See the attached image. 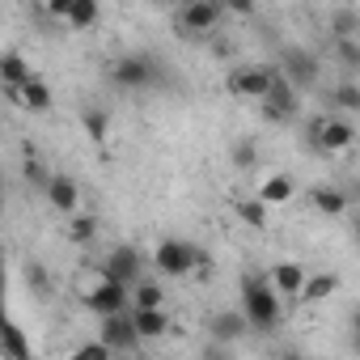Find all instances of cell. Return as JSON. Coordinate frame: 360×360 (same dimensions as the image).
Returning a JSON list of instances; mask_svg holds the SVG:
<instances>
[{"label": "cell", "mask_w": 360, "mask_h": 360, "mask_svg": "<svg viewBox=\"0 0 360 360\" xmlns=\"http://www.w3.org/2000/svg\"><path fill=\"white\" fill-rule=\"evenodd\" d=\"M242 318H246V326L250 330H276L280 326V318H284V301L271 292V284L263 280V276H242Z\"/></svg>", "instance_id": "cell-1"}, {"label": "cell", "mask_w": 360, "mask_h": 360, "mask_svg": "<svg viewBox=\"0 0 360 360\" xmlns=\"http://www.w3.org/2000/svg\"><path fill=\"white\" fill-rule=\"evenodd\" d=\"M153 263H157V271H161L165 280H187L191 271L204 267V250H200L195 242H183V238H165V242L157 246Z\"/></svg>", "instance_id": "cell-2"}, {"label": "cell", "mask_w": 360, "mask_h": 360, "mask_svg": "<svg viewBox=\"0 0 360 360\" xmlns=\"http://www.w3.org/2000/svg\"><path fill=\"white\" fill-rule=\"evenodd\" d=\"M110 85H119V89H148V85H157V77H161V64L153 60V56H144V51H127V56H119L115 64H110Z\"/></svg>", "instance_id": "cell-3"}, {"label": "cell", "mask_w": 360, "mask_h": 360, "mask_svg": "<svg viewBox=\"0 0 360 360\" xmlns=\"http://www.w3.org/2000/svg\"><path fill=\"white\" fill-rule=\"evenodd\" d=\"M305 140H309V148H318V153H347V148L356 144V127H352V119L318 115V119H309Z\"/></svg>", "instance_id": "cell-4"}, {"label": "cell", "mask_w": 360, "mask_h": 360, "mask_svg": "<svg viewBox=\"0 0 360 360\" xmlns=\"http://www.w3.org/2000/svg\"><path fill=\"white\" fill-rule=\"evenodd\" d=\"M276 85V68L267 64H246V68H233L229 77V94L233 98H246V102H263Z\"/></svg>", "instance_id": "cell-5"}, {"label": "cell", "mask_w": 360, "mask_h": 360, "mask_svg": "<svg viewBox=\"0 0 360 360\" xmlns=\"http://www.w3.org/2000/svg\"><path fill=\"white\" fill-rule=\"evenodd\" d=\"M85 309L98 314V318L127 314L131 309V288H119V284H110V280L98 276V284H89V292H85Z\"/></svg>", "instance_id": "cell-6"}, {"label": "cell", "mask_w": 360, "mask_h": 360, "mask_svg": "<svg viewBox=\"0 0 360 360\" xmlns=\"http://www.w3.org/2000/svg\"><path fill=\"white\" fill-rule=\"evenodd\" d=\"M318 56L314 51H305V47H284V56H280V81H288L292 89H305V85H314L318 81Z\"/></svg>", "instance_id": "cell-7"}, {"label": "cell", "mask_w": 360, "mask_h": 360, "mask_svg": "<svg viewBox=\"0 0 360 360\" xmlns=\"http://www.w3.org/2000/svg\"><path fill=\"white\" fill-rule=\"evenodd\" d=\"M221 22H225V9L212 5V0H191V5L178 9V30H183V39H191V34H212Z\"/></svg>", "instance_id": "cell-8"}, {"label": "cell", "mask_w": 360, "mask_h": 360, "mask_svg": "<svg viewBox=\"0 0 360 360\" xmlns=\"http://www.w3.org/2000/svg\"><path fill=\"white\" fill-rule=\"evenodd\" d=\"M98 343H102L110 356H131V352L140 347V339H136V326H131V309H127V314H115V318H102Z\"/></svg>", "instance_id": "cell-9"}, {"label": "cell", "mask_w": 360, "mask_h": 360, "mask_svg": "<svg viewBox=\"0 0 360 360\" xmlns=\"http://www.w3.org/2000/svg\"><path fill=\"white\" fill-rule=\"evenodd\" d=\"M98 276L110 280V284H119V288H131V284H140V255L131 246H115L106 255V263L98 267Z\"/></svg>", "instance_id": "cell-10"}, {"label": "cell", "mask_w": 360, "mask_h": 360, "mask_svg": "<svg viewBox=\"0 0 360 360\" xmlns=\"http://www.w3.org/2000/svg\"><path fill=\"white\" fill-rule=\"evenodd\" d=\"M305 267L301 263H276L271 267V276H267V284H271V292L284 301V305H292V301H301V288H305Z\"/></svg>", "instance_id": "cell-11"}, {"label": "cell", "mask_w": 360, "mask_h": 360, "mask_svg": "<svg viewBox=\"0 0 360 360\" xmlns=\"http://www.w3.org/2000/svg\"><path fill=\"white\" fill-rule=\"evenodd\" d=\"M0 356H5V360H34L30 339H26V326L13 322L9 309H0Z\"/></svg>", "instance_id": "cell-12"}, {"label": "cell", "mask_w": 360, "mask_h": 360, "mask_svg": "<svg viewBox=\"0 0 360 360\" xmlns=\"http://www.w3.org/2000/svg\"><path fill=\"white\" fill-rule=\"evenodd\" d=\"M259 106H263V115H267L271 123H288L301 102H297V89H292L288 81H280V72H276V85H271V94H267Z\"/></svg>", "instance_id": "cell-13"}, {"label": "cell", "mask_w": 360, "mask_h": 360, "mask_svg": "<svg viewBox=\"0 0 360 360\" xmlns=\"http://www.w3.org/2000/svg\"><path fill=\"white\" fill-rule=\"evenodd\" d=\"M47 200H51V208L64 212V217H77V212H81V187L72 183L68 174H51V178H47Z\"/></svg>", "instance_id": "cell-14"}, {"label": "cell", "mask_w": 360, "mask_h": 360, "mask_svg": "<svg viewBox=\"0 0 360 360\" xmlns=\"http://www.w3.org/2000/svg\"><path fill=\"white\" fill-rule=\"evenodd\" d=\"M292 195H297V183H292V174H267L263 183H259V204L263 208H284V204H292Z\"/></svg>", "instance_id": "cell-15"}, {"label": "cell", "mask_w": 360, "mask_h": 360, "mask_svg": "<svg viewBox=\"0 0 360 360\" xmlns=\"http://www.w3.org/2000/svg\"><path fill=\"white\" fill-rule=\"evenodd\" d=\"M246 318H242V309H221L217 318H212V326H208V339L212 343H221V347H229V343H238V339H246Z\"/></svg>", "instance_id": "cell-16"}, {"label": "cell", "mask_w": 360, "mask_h": 360, "mask_svg": "<svg viewBox=\"0 0 360 360\" xmlns=\"http://www.w3.org/2000/svg\"><path fill=\"white\" fill-rule=\"evenodd\" d=\"M30 77H34V72H30V64H26L22 51H5V56H0V85H5L9 94H18Z\"/></svg>", "instance_id": "cell-17"}, {"label": "cell", "mask_w": 360, "mask_h": 360, "mask_svg": "<svg viewBox=\"0 0 360 360\" xmlns=\"http://www.w3.org/2000/svg\"><path fill=\"white\" fill-rule=\"evenodd\" d=\"M131 326H136V339L140 343H157L169 322H165V309H131Z\"/></svg>", "instance_id": "cell-18"}, {"label": "cell", "mask_w": 360, "mask_h": 360, "mask_svg": "<svg viewBox=\"0 0 360 360\" xmlns=\"http://www.w3.org/2000/svg\"><path fill=\"white\" fill-rule=\"evenodd\" d=\"M335 288H339V276L335 271H309L305 276V288H301V301L305 305H318V301L335 297Z\"/></svg>", "instance_id": "cell-19"}, {"label": "cell", "mask_w": 360, "mask_h": 360, "mask_svg": "<svg viewBox=\"0 0 360 360\" xmlns=\"http://www.w3.org/2000/svg\"><path fill=\"white\" fill-rule=\"evenodd\" d=\"M309 204L322 217H343L347 212V191H339V187H314L309 191Z\"/></svg>", "instance_id": "cell-20"}, {"label": "cell", "mask_w": 360, "mask_h": 360, "mask_svg": "<svg viewBox=\"0 0 360 360\" xmlns=\"http://www.w3.org/2000/svg\"><path fill=\"white\" fill-rule=\"evenodd\" d=\"M98 18H102L98 0H72L68 13H64V26L68 30H89V26H98Z\"/></svg>", "instance_id": "cell-21"}, {"label": "cell", "mask_w": 360, "mask_h": 360, "mask_svg": "<svg viewBox=\"0 0 360 360\" xmlns=\"http://www.w3.org/2000/svg\"><path fill=\"white\" fill-rule=\"evenodd\" d=\"M13 98H18L26 110H34V115H43V110L51 106V89H47V81H39V77H30V81H26Z\"/></svg>", "instance_id": "cell-22"}, {"label": "cell", "mask_w": 360, "mask_h": 360, "mask_svg": "<svg viewBox=\"0 0 360 360\" xmlns=\"http://www.w3.org/2000/svg\"><path fill=\"white\" fill-rule=\"evenodd\" d=\"M161 305H165V288L157 280L131 284V309H161Z\"/></svg>", "instance_id": "cell-23"}, {"label": "cell", "mask_w": 360, "mask_h": 360, "mask_svg": "<svg viewBox=\"0 0 360 360\" xmlns=\"http://www.w3.org/2000/svg\"><path fill=\"white\" fill-rule=\"evenodd\" d=\"M330 34H335V43H339V39H356V34H360V13H356V9H339V13L330 18Z\"/></svg>", "instance_id": "cell-24"}, {"label": "cell", "mask_w": 360, "mask_h": 360, "mask_svg": "<svg viewBox=\"0 0 360 360\" xmlns=\"http://www.w3.org/2000/svg\"><path fill=\"white\" fill-rule=\"evenodd\" d=\"M68 238H72L77 246L94 242V238H98V221H94L89 212H77V217H72V225H68Z\"/></svg>", "instance_id": "cell-25"}, {"label": "cell", "mask_w": 360, "mask_h": 360, "mask_svg": "<svg viewBox=\"0 0 360 360\" xmlns=\"http://www.w3.org/2000/svg\"><path fill=\"white\" fill-rule=\"evenodd\" d=\"M233 165H238V169H255V165H259V140H255V136H246V140L233 144Z\"/></svg>", "instance_id": "cell-26"}, {"label": "cell", "mask_w": 360, "mask_h": 360, "mask_svg": "<svg viewBox=\"0 0 360 360\" xmlns=\"http://www.w3.org/2000/svg\"><path fill=\"white\" fill-rule=\"evenodd\" d=\"M233 212H238L246 225H255V229H263V225H267V208H263L255 195H250V200H238V204H233Z\"/></svg>", "instance_id": "cell-27"}, {"label": "cell", "mask_w": 360, "mask_h": 360, "mask_svg": "<svg viewBox=\"0 0 360 360\" xmlns=\"http://www.w3.org/2000/svg\"><path fill=\"white\" fill-rule=\"evenodd\" d=\"M335 56H339V64L352 72V68H360V39H339L335 43Z\"/></svg>", "instance_id": "cell-28"}, {"label": "cell", "mask_w": 360, "mask_h": 360, "mask_svg": "<svg viewBox=\"0 0 360 360\" xmlns=\"http://www.w3.org/2000/svg\"><path fill=\"white\" fill-rule=\"evenodd\" d=\"M330 102L339 106V110H360V85H339V89H330Z\"/></svg>", "instance_id": "cell-29"}, {"label": "cell", "mask_w": 360, "mask_h": 360, "mask_svg": "<svg viewBox=\"0 0 360 360\" xmlns=\"http://www.w3.org/2000/svg\"><path fill=\"white\" fill-rule=\"evenodd\" d=\"M81 123H85V131H89L94 140H106V131H110V119H106V110H98V106H94V110H85V115H81Z\"/></svg>", "instance_id": "cell-30"}, {"label": "cell", "mask_w": 360, "mask_h": 360, "mask_svg": "<svg viewBox=\"0 0 360 360\" xmlns=\"http://www.w3.org/2000/svg\"><path fill=\"white\" fill-rule=\"evenodd\" d=\"M72 360H115V356H110L98 339H89V343H81V347L72 352Z\"/></svg>", "instance_id": "cell-31"}, {"label": "cell", "mask_w": 360, "mask_h": 360, "mask_svg": "<svg viewBox=\"0 0 360 360\" xmlns=\"http://www.w3.org/2000/svg\"><path fill=\"white\" fill-rule=\"evenodd\" d=\"M26 280H30V288H34V292H47V288H51L47 267H39V263H30V267H26Z\"/></svg>", "instance_id": "cell-32"}, {"label": "cell", "mask_w": 360, "mask_h": 360, "mask_svg": "<svg viewBox=\"0 0 360 360\" xmlns=\"http://www.w3.org/2000/svg\"><path fill=\"white\" fill-rule=\"evenodd\" d=\"M200 360H233V356H229V347H221V343H212V339H208V343H204V352H200Z\"/></svg>", "instance_id": "cell-33"}, {"label": "cell", "mask_w": 360, "mask_h": 360, "mask_svg": "<svg viewBox=\"0 0 360 360\" xmlns=\"http://www.w3.org/2000/svg\"><path fill=\"white\" fill-rule=\"evenodd\" d=\"M26 174H30V183H43V187H47V178H51V174H43V165H39V161H30V165H26Z\"/></svg>", "instance_id": "cell-34"}, {"label": "cell", "mask_w": 360, "mask_h": 360, "mask_svg": "<svg viewBox=\"0 0 360 360\" xmlns=\"http://www.w3.org/2000/svg\"><path fill=\"white\" fill-rule=\"evenodd\" d=\"M5 284H9V271H5V250H0V309H5Z\"/></svg>", "instance_id": "cell-35"}, {"label": "cell", "mask_w": 360, "mask_h": 360, "mask_svg": "<svg viewBox=\"0 0 360 360\" xmlns=\"http://www.w3.org/2000/svg\"><path fill=\"white\" fill-rule=\"evenodd\" d=\"M284 360H305V356L301 352H284Z\"/></svg>", "instance_id": "cell-36"}, {"label": "cell", "mask_w": 360, "mask_h": 360, "mask_svg": "<svg viewBox=\"0 0 360 360\" xmlns=\"http://www.w3.org/2000/svg\"><path fill=\"white\" fill-rule=\"evenodd\" d=\"M115 360H140V356H115Z\"/></svg>", "instance_id": "cell-37"}]
</instances>
